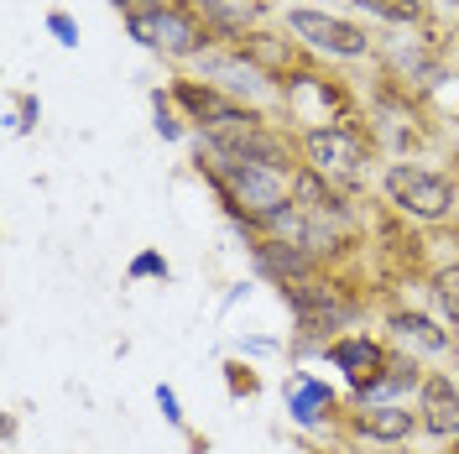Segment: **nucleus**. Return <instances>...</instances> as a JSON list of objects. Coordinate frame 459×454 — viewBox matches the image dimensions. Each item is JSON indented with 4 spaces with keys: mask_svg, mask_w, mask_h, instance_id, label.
Here are the masks:
<instances>
[{
    "mask_svg": "<svg viewBox=\"0 0 459 454\" xmlns=\"http://www.w3.org/2000/svg\"><path fill=\"white\" fill-rule=\"evenodd\" d=\"M199 168L214 178V188L225 194V204L240 220H261V225H282L287 220V172L225 157V152H214V146H204Z\"/></svg>",
    "mask_w": 459,
    "mask_h": 454,
    "instance_id": "f257e3e1",
    "label": "nucleus"
},
{
    "mask_svg": "<svg viewBox=\"0 0 459 454\" xmlns=\"http://www.w3.org/2000/svg\"><path fill=\"white\" fill-rule=\"evenodd\" d=\"M126 31H131L142 48H152V53H162V57H194V53H204V37H209V31L199 27V16L183 11V5H172V0L131 5V11H126Z\"/></svg>",
    "mask_w": 459,
    "mask_h": 454,
    "instance_id": "f03ea898",
    "label": "nucleus"
},
{
    "mask_svg": "<svg viewBox=\"0 0 459 454\" xmlns=\"http://www.w3.org/2000/svg\"><path fill=\"white\" fill-rule=\"evenodd\" d=\"M292 209L303 214V246H314V251L334 246L344 230H350V204L334 188H324V172H298Z\"/></svg>",
    "mask_w": 459,
    "mask_h": 454,
    "instance_id": "7ed1b4c3",
    "label": "nucleus"
},
{
    "mask_svg": "<svg viewBox=\"0 0 459 454\" xmlns=\"http://www.w3.org/2000/svg\"><path fill=\"white\" fill-rule=\"evenodd\" d=\"M386 199L397 204L402 214H412V220H444L449 204H455V183L444 172L397 162V168H386Z\"/></svg>",
    "mask_w": 459,
    "mask_h": 454,
    "instance_id": "20e7f679",
    "label": "nucleus"
},
{
    "mask_svg": "<svg viewBox=\"0 0 459 454\" xmlns=\"http://www.w3.org/2000/svg\"><path fill=\"white\" fill-rule=\"evenodd\" d=\"M287 31L303 37L308 48L329 57H366L371 53V37L355 27V22H340V16H324V11H308V5H292L287 11Z\"/></svg>",
    "mask_w": 459,
    "mask_h": 454,
    "instance_id": "39448f33",
    "label": "nucleus"
},
{
    "mask_svg": "<svg viewBox=\"0 0 459 454\" xmlns=\"http://www.w3.org/2000/svg\"><path fill=\"white\" fill-rule=\"evenodd\" d=\"M324 355H329V361L344 371L350 392H355V397H366V402H371V392L381 387V376H386V366H392L386 345L371 340V335H344V340L324 345Z\"/></svg>",
    "mask_w": 459,
    "mask_h": 454,
    "instance_id": "423d86ee",
    "label": "nucleus"
},
{
    "mask_svg": "<svg viewBox=\"0 0 459 454\" xmlns=\"http://www.w3.org/2000/svg\"><path fill=\"white\" fill-rule=\"evenodd\" d=\"M303 152H308L314 172H340V178L360 172L366 157H371V146H366V136L355 126H314L303 136Z\"/></svg>",
    "mask_w": 459,
    "mask_h": 454,
    "instance_id": "0eeeda50",
    "label": "nucleus"
},
{
    "mask_svg": "<svg viewBox=\"0 0 459 454\" xmlns=\"http://www.w3.org/2000/svg\"><path fill=\"white\" fill-rule=\"evenodd\" d=\"M287 309L298 313V329L303 335H329V329H340L344 319H350V303H344L334 287H318V283H287Z\"/></svg>",
    "mask_w": 459,
    "mask_h": 454,
    "instance_id": "6e6552de",
    "label": "nucleus"
},
{
    "mask_svg": "<svg viewBox=\"0 0 459 454\" xmlns=\"http://www.w3.org/2000/svg\"><path fill=\"white\" fill-rule=\"evenodd\" d=\"M418 423L438 433V439H455L459 433V387L455 376H423L418 387Z\"/></svg>",
    "mask_w": 459,
    "mask_h": 454,
    "instance_id": "1a4fd4ad",
    "label": "nucleus"
},
{
    "mask_svg": "<svg viewBox=\"0 0 459 454\" xmlns=\"http://www.w3.org/2000/svg\"><path fill=\"white\" fill-rule=\"evenodd\" d=\"M282 397H287V413H292V423L298 428H318L329 413H334V392H329V381H318V376H308V371L287 376Z\"/></svg>",
    "mask_w": 459,
    "mask_h": 454,
    "instance_id": "9d476101",
    "label": "nucleus"
},
{
    "mask_svg": "<svg viewBox=\"0 0 459 454\" xmlns=\"http://www.w3.org/2000/svg\"><path fill=\"white\" fill-rule=\"evenodd\" d=\"M172 100L188 110V120H204V131H214V126H225V120L240 115V105H230L225 100V89L194 84V79H178V84H172Z\"/></svg>",
    "mask_w": 459,
    "mask_h": 454,
    "instance_id": "9b49d317",
    "label": "nucleus"
},
{
    "mask_svg": "<svg viewBox=\"0 0 459 454\" xmlns=\"http://www.w3.org/2000/svg\"><path fill=\"white\" fill-rule=\"evenodd\" d=\"M412 428H423V423L402 402H366V413L355 418V433L376 439V444H402V439H412Z\"/></svg>",
    "mask_w": 459,
    "mask_h": 454,
    "instance_id": "f8f14e48",
    "label": "nucleus"
},
{
    "mask_svg": "<svg viewBox=\"0 0 459 454\" xmlns=\"http://www.w3.org/2000/svg\"><path fill=\"white\" fill-rule=\"evenodd\" d=\"M256 261H261V272H272V277H282V283H298V277L314 266V251H298V246H282V240H261Z\"/></svg>",
    "mask_w": 459,
    "mask_h": 454,
    "instance_id": "ddd939ff",
    "label": "nucleus"
},
{
    "mask_svg": "<svg viewBox=\"0 0 459 454\" xmlns=\"http://www.w3.org/2000/svg\"><path fill=\"white\" fill-rule=\"evenodd\" d=\"M204 74H214V89H246L261 94V68L240 63V57H204Z\"/></svg>",
    "mask_w": 459,
    "mask_h": 454,
    "instance_id": "4468645a",
    "label": "nucleus"
},
{
    "mask_svg": "<svg viewBox=\"0 0 459 454\" xmlns=\"http://www.w3.org/2000/svg\"><path fill=\"white\" fill-rule=\"evenodd\" d=\"M392 335H402V340H412V345H423V350H444V345H449V335L433 324L429 313H412V309L392 313Z\"/></svg>",
    "mask_w": 459,
    "mask_h": 454,
    "instance_id": "2eb2a0df",
    "label": "nucleus"
},
{
    "mask_svg": "<svg viewBox=\"0 0 459 454\" xmlns=\"http://www.w3.org/2000/svg\"><path fill=\"white\" fill-rule=\"evenodd\" d=\"M412 387H423V371H418V361H402V355H392V366H386V376H381V387L371 392V402L402 397V392H412Z\"/></svg>",
    "mask_w": 459,
    "mask_h": 454,
    "instance_id": "dca6fc26",
    "label": "nucleus"
},
{
    "mask_svg": "<svg viewBox=\"0 0 459 454\" xmlns=\"http://www.w3.org/2000/svg\"><path fill=\"white\" fill-rule=\"evenodd\" d=\"M360 11H371L381 22H397V27H418L423 22V0H350Z\"/></svg>",
    "mask_w": 459,
    "mask_h": 454,
    "instance_id": "f3484780",
    "label": "nucleus"
},
{
    "mask_svg": "<svg viewBox=\"0 0 459 454\" xmlns=\"http://www.w3.org/2000/svg\"><path fill=\"white\" fill-rule=\"evenodd\" d=\"M429 292H433V303H438V313H444V319L459 329V261H455V266H438V272H433Z\"/></svg>",
    "mask_w": 459,
    "mask_h": 454,
    "instance_id": "a211bd4d",
    "label": "nucleus"
},
{
    "mask_svg": "<svg viewBox=\"0 0 459 454\" xmlns=\"http://www.w3.org/2000/svg\"><path fill=\"white\" fill-rule=\"evenodd\" d=\"M42 115V105H37V94H11L5 100V131L11 136H22V131H31V120Z\"/></svg>",
    "mask_w": 459,
    "mask_h": 454,
    "instance_id": "6ab92c4d",
    "label": "nucleus"
},
{
    "mask_svg": "<svg viewBox=\"0 0 459 454\" xmlns=\"http://www.w3.org/2000/svg\"><path fill=\"white\" fill-rule=\"evenodd\" d=\"M131 277H136V283H142V277H157V283H168L172 266H168V261H162L157 251H142L136 261H131Z\"/></svg>",
    "mask_w": 459,
    "mask_h": 454,
    "instance_id": "aec40b11",
    "label": "nucleus"
},
{
    "mask_svg": "<svg viewBox=\"0 0 459 454\" xmlns=\"http://www.w3.org/2000/svg\"><path fill=\"white\" fill-rule=\"evenodd\" d=\"M152 105H157V120H152V126H157V136H168V142H178V136H183V120H178V115H172L168 94H157V100H152Z\"/></svg>",
    "mask_w": 459,
    "mask_h": 454,
    "instance_id": "412c9836",
    "label": "nucleus"
},
{
    "mask_svg": "<svg viewBox=\"0 0 459 454\" xmlns=\"http://www.w3.org/2000/svg\"><path fill=\"white\" fill-rule=\"evenodd\" d=\"M48 31L57 37V48H79V22H74L68 11H53V16H48Z\"/></svg>",
    "mask_w": 459,
    "mask_h": 454,
    "instance_id": "4be33fe9",
    "label": "nucleus"
},
{
    "mask_svg": "<svg viewBox=\"0 0 459 454\" xmlns=\"http://www.w3.org/2000/svg\"><path fill=\"white\" fill-rule=\"evenodd\" d=\"M230 392H235V397H256L261 392V381L256 376H251V366H240V361H230Z\"/></svg>",
    "mask_w": 459,
    "mask_h": 454,
    "instance_id": "5701e85b",
    "label": "nucleus"
},
{
    "mask_svg": "<svg viewBox=\"0 0 459 454\" xmlns=\"http://www.w3.org/2000/svg\"><path fill=\"white\" fill-rule=\"evenodd\" d=\"M157 407H162V418H168V423H183V407H178V392H172L168 381L157 387Z\"/></svg>",
    "mask_w": 459,
    "mask_h": 454,
    "instance_id": "b1692460",
    "label": "nucleus"
},
{
    "mask_svg": "<svg viewBox=\"0 0 459 454\" xmlns=\"http://www.w3.org/2000/svg\"><path fill=\"white\" fill-rule=\"evenodd\" d=\"M272 350H277L272 340H246V355H272Z\"/></svg>",
    "mask_w": 459,
    "mask_h": 454,
    "instance_id": "393cba45",
    "label": "nucleus"
},
{
    "mask_svg": "<svg viewBox=\"0 0 459 454\" xmlns=\"http://www.w3.org/2000/svg\"><path fill=\"white\" fill-rule=\"evenodd\" d=\"M230 5H246V11H256V0H230Z\"/></svg>",
    "mask_w": 459,
    "mask_h": 454,
    "instance_id": "a878e982",
    "label": "nucleus"
},
{
    "mask_svg": "<svg viewBox=\"0 0 459 454\" xmlns=\"http://www.w3.org/2000/svg\"><path fill=\"white\" fill-rule=\"evenodd\" d=\"M110 5H120V11H131V5H136V0H110Z\"/></svg>",
    "mask_w": 459,
    "mask_h": 454,
    "instance_id": "bb28decb",
    "label": "nucleus"
}]
</instances>
